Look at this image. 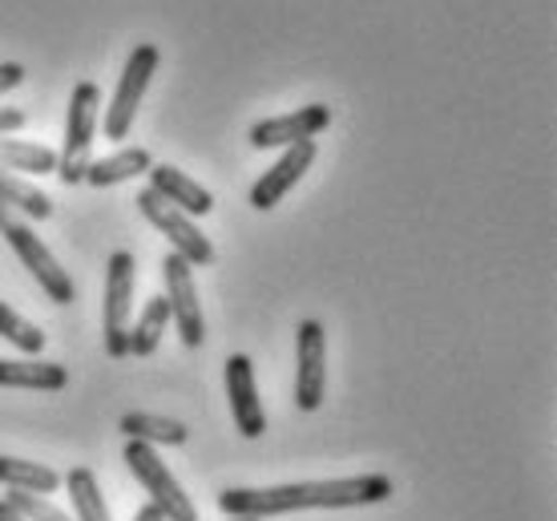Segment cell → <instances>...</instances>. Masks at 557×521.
I'll return each mask as SVG.
<instances>
[{
    "mask_svg": "<svg viewBox=\"0 0 557 521\" xmlns=\"http://www.w3.org/2000/svg\"><path fill=\"white\" fill-rule=\"evenodd\" d=\"M392 497L388 473H360V477L332 481H292V485H267V489H223L219 509L226 518H278L299 509H356L380 506Z\"/></svg>",
    "mask_w": 557,
    "mask_h": 521,
    "instance_id": "obj_1",
    "label": "cell"
},
{
    "mask_svg": "<svg viewBox=\"0 0 557 521\" xmlns=\"http://www.w3.org/2000/svg\"><path fill=\"white\" fill-rule=\"evenodd\" d=\"M0 235H4V243L13 247L16 259L25 263L33 280L41 283L45 296L53 299V303H73V299H77V287H73L70 271L57 263L53 251L41 243V235L25 223V214H16L4 198H0Z\"/></svg>",
    "mask_w": 557,
    "mask_h": 521,
    "instance_id": "obj_2",
    "label": "cell"
},
{
    "mask_svg": "<svg viewBox=\"0 0 557 521\" xmlns=\"http://www.w3.org/2000/svg\"><path fill=\"white\" fill-rule=\"evenodd\" d=\"M98 106H101V89L94 82H77L70 98V113H65V146L57 154V178L65 186L85 183V170H89V150H94V138H98Z\"/></svg>",
    "mask_w": 557,
    "mask_h": 521,
    "instance_id": "obj_3",
    "label": "cell"
},
{
    "mask_svg": "<svg viewBox=\"0 0 557 521\" xmlns=\"http://www.w3.org/2000/svg\"><path fill=\"white\" fill-rule=\"evenodd\" d=\"M134 283H138V263L129 251H113L110 268H106V320H101V336H106V352L113 360L129 356V324H134Z\"/></svg>",
    "mask_w": 557,
    "mask_h": 521,
    "instance_id": "obj_4",
    "label": "cell"
},
{
    "mask_svg": "<svg viewBox=\"0 0 557 521\" xmlns=\"http://www.w3.org/2000/svg\"><path fill=\"white\" fill-rule=\"evenodd\" d=\"M126 466L129 473L141 481V489L150 494V506L162 513L166 521H198L195 501L182 494L178 477L166 469V461L158 457L153 445H141V441H129L126 445Z\"/></svg>",
    "mask_w": 557,
    "mask_h": 521,
    "instance_id": "obj_5",
    "label": "cell"
},
{
    "mask_svg": "<svg viewBox=\"0 0 557 521\" xmlns=\"http://www.w3.org/2000/svg\"><path fill=\"white\" fill-rule=\"evenodd\" d=\"M134 202H138L141 219H146L150 226H158V231L170 239V251L182 255L190 268H210V263H214V247H210V239L198 231V223L190 219V214L178 211V207H170L166 198L153 195L150 186L138 190Z\"/></svg>",
    "mask_w": 557,
    "mask_h": 521,
    "instance_id": "obj_6",
    "label": "cell"
},
{
    "mask_svg": "<svg viewBox=\"0 0 557 521\" xmlns=\"http://www.w3.org/2000/svg\"><path fill=\"white\" fill-rule=\"evenodd\" d=\"M158 45H138L134 53H129L126 70H122V82H117V94H113L110 110H106V138L110 141H122L129 138V129H134V117H138V106L146 98V89H150V77L158 73Z\"/></svg>",
    "mask_w": 557,
    "mask_h": 521,
    "instance_id": "obj_7",
    "label": "cell"
},
{
    "mask_svg": "<svg viewBox=\"0 0 557 521\" xmlns=\"http://www.w3.org/2000/svg\"><path fill=\"white\" fill-rule=\"evenodd\" d=\"M162 283H166V303H170V324L178 327L186 348H198L207 339V320H202V303H198L195 268L182 255H162Z\"/></svg>",
    "mask_w": 557,
    "mask_h": 521,
    "instance_id": "obj_8",
    "label": "cell"
},
{
    "mask_svg": "<svg viewBox=\"0 0 557 521\" xmlns=\"http://www.w3.org/2000/svg\"><path fill=\"white\" fill-rule=\"evenodd\" d=\"M327 396V332L320 320H304L295 332V409L315 412Z\"/></svg>",
    "mask_w": 557,
    "mask_h": 521,
    "instance_id": "obj_9",
    "label": "cell"
},
{
    "mask_svg": "<svg viewBox=\"0 0 557 521\" xmlns=\"http://www.w3.org/2000/svg\"><path fill=\"white\" fill-rule=\"evenodd\" d=\"M226 400H231V417H235V429L247 441H259L267 433V412H263V396H259V384H255V364L251 356H226Z\"/></svg>",
    "mask_w": 557,
    "mask_h": 521,
    "instance_id": "obj_10",
    "label": "cell"
},
{
    "mask_svg": "<svg viewBox=\"0 0 557 521\" xmlns=\"http://www.w3.org/2000/svg\"><path fill=\"white\" fill-rule=\"evenodd\" d=\"M332 126V110L327 106H304L295 113H278V117H267V122H255L251 126V146L255 150H287L295 141H315L323 129Z\"/></svg>",
    "mask_w": 557,
    "mask_h": 521,
    "instance_id": "obj_11",
    "label": "cell"
},
{
    "mask_svg": "<svg viewBox=\"0 0 557 521\" xmlns=\"http://www.w3.org/2000/svg\"><path fill=\"white\" fill-rule=\"evenodd\" d=\"M311 162H315V141H295V146H287L275 166L263 170V178L251 186L255 211H275L278 202H283V195L307 174Z\"/></svg>",
    "mask_w": 557,
    "mask_h": 521,
    "instance_id": "obj_12",
    "label": "cell"
},
{
    "mask_svg": "<svg viewBox=\"0 0 557 521\" xmlns=\"http://www.w3.org/2000/svg\"><path fill=\"white\" fill-rule=\"evenodd\" d=\"M150 174V190L153 195H162L170 202V207H178V211H186L190 219L195 214H210L214 211V198H210L207 186H198L195 178H186L178 166H150L146 170Z\"/></svg>",
    "mask_w": 557,
    "mask_h": 521,
    "instance_id": "obj_13",
    "label": "cell"
},
{
    "mask_svg": "<svg viewBox=\"0 0 557 521\" xmlns=\"http://www.w3.org/2000/svg\"><path fill=\"white\" fill-rule=\"evenodd\" d=\"M70 384L65 364L41 360V356H21V360H0V388H28V393H61Z\"/></svg>",
    "mask_w": 557,
    "mask_h": 521,
    "instance_id": "obj_14",
    "label": "cell"
},
{
    "mask_svg": "<svg viewBox=\"0 0 557 521\" xmlns=\"http://www.w3.org/2000/svg\"><path fill=\"white\" fill-rule=\"evenodd\" d=\"M150 166H153L150 150L126 146V150H117V154H106V158H98V162H89L85 183L106 190V186H122V183H129V178H138V174H146Z\"/></svg>",
    "mask_w": 557,
    "mask_h": 521,
    "instance_id": "obj_15",
    "label": "cell"
},
{
    "mask_svg": "<svg viewBox=\"0 0 557 521\" xmlns=\"http://www.w3.org/2000/svg\"><path fill=\"white\" fill-rule=\"evenodd\" d=\"M0 485H9L16 494L49 497L61 489V473L41 466V461H21V457H4L0 452Z\"/></svg>",
    "mask_w": 557,
    "mask_h": 521,
    "instance_id": "obj_16",
    "label": "cell"
},
{
    "mask_svg": "<svg viewBox=\"0 0 557 521\" xmlns=\"http://www.w3.org/2000/svg\"><path fill=\"white\" fill-rule=\"evenodd\" d=\"M117 429L126 433L129 441H141V445H186L190 441V429L182 421H170V417H153V412H126Z\"/></svg>",
    "mask_w": 557,
    "mask_h": 521,
    "instance_id": "obj_17",
    "label": "cell"
},
{
    "mask_svg": "<svg viewBox=\"0 0 557 521\" xmlns=\"http://www.w3.org/2000/svg\"><path fill=\"white\" fill-rule=\"evenodd\" d=\"M0 170L9 174H57V154L41 141H21V138H0Z\"/></svg>",
    "mask_w": 557,
    "mask_h": 521,
    "instance_id": "obj_18",
    "label": "cell"
},
{
    "mask_svg": "<svg viewBox=\"0 0 557 521\" xmlns=\"http://www.w3.org/2000/svg\"><path fill=\"white\" fill-rule=\"evenodd\" d=\"M61 485L70 489V506H73V513H77V521H113L94 469H70V473L61 477Z\"/></svg>",
    "mask_w": 557,
    "mask_h": 521,
    "instance_id": "obj_19",
    "label": "cell"
},
{
    "mask_svg": "<svg viewBox=\"0 0 557 521\" xmlns=\"http://www.w3.org/2000/svg\"><path fill=\"white\" fill-rule=\"evenodd\" d=\"M166 324H170L166 296L146 299L141 315L129 324V356H153L158 352V344H162V336H166Z\"/></svg>",
    "mask_w": 557,
    "mask_h": 521,
    "instance_id": "obj_20",
    "label": "cell"
},
{
    "mask_svg": "<svg viewBox=\"0 0 557 521\" xmlns=\"http://www.w3.org/2000/svg\"><path fill=\"white\" fill-rule=\"evenodd\" d=\"M0 198H4L16 214L37 219V223L53 214V198L45 195V190H37V186L28 183V178H21V174H9V170H0Z\"/></svg>",
    "mask_w": 557,
    "mask_h": 521,
    "instance_id": "obj_21",
    "label": "cell"
},
{
    "mask_svg": "<svg viewBox=\"0 0 557 521\" xmlns=\"http://www.w3.org/2000/svg\"><path fill=\"white\" fill-rule=\"evenodd\" d=\"M0 336L13 344L21 356H41L45 348V332L37 324H28L25 315H16L4 299H0Z\"/></svg>",
    "mask_w": 557,
    "mask_h": 521,
    "instance_id": "obj_22",
    "label": "cell"
},
{
    "mask_svg": "<svg viewBox=\"0 0 557 521\" xmlns=\"http://www.w3.org/2000/svg\"><path fill=\"white\" fill-rule=\"evenodd\" d=\"M4 501H9V506L16 509V513H21V518L25 521H73L70 513H65V509L61 506H53V501H49V497H37V494H4Z\"/></svg>",
    "mask_w": 557,
    "mask_h": 521,
    "instance_id": "obj_23",
    "label": "cell"
},
{
    "mask_svg": "<svg viewBox=\"0 0 557 521\" xmlns=\"http://www.w3.org/2000/svg\"><path fill=\"white\" fill-rule=\"evenodd\" d=\"M21 82H25V65H16V61H4V65H0V94L16 89Z\"/></svg>",
    "mask_w": 557,
    "mask_h": 521,
    "instance_id": "obj_24",
    "label": "cell"
},
{
    "mask_svg": "<svg viewBox=\"0 0 557 521\" xmlns=\"http://www.w3.org/2000/svg\"><path fill=\"white\" fill-rule=\"evenodd\" d=\"M21 126H25V113L4 110V106H0V138H4V134H13V129H21Z\"/></svg>",
    "mask_w": 557,
    "mask_h": 521,
    "instance_id": "obj_25",
    "label": "cell"
},
{
    "mask_svg": "<svg viewBox=\"0 0 557 521\" xmlns=\"http://www.w3.org/2000/svg\"><path fill=\"white\" fill-rule=\"evenodd\" d=\"M134 521H166V518H162V513H158L153 506H141L138 513H134Z\"/></svg>",
    "mask_w": 557,
    "mask_h": 521,
    "instance_id": "obj_26",
    "label": "cell"
},
{
    "mask_svg": "<svg viewBox=\"0 0 557 521\" xmlns=\"http://www.w3.org/2000/svg\"><path fill=\"white\" fill-rule=\"evenodd\" d=\"M0 521H25V518H21V513H16V509L9 506L4 497H0Z\"/></svg>",
    "mask_w": 557,
    "mask_h": 521,
    "instance_id": "obj_27",
    "label": "cell"
},
{
    "mask_svg": "<svg viewBox=\"0 0 557 521\" xmlns=\"http://www.w3.org/2000/svg\"><path fill=\"white\" fill-rule=\"evenodd\" d=\"M226 521H259V518H226Z\"/></svg>",
    "mask_w": 557,
    "mask_h": 521,
    "instance_id": "obj_28",
    "label": "cell"
}]
</instances>
